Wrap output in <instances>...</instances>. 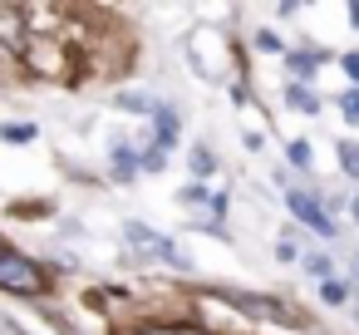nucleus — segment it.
<instances>
[{
  "mask_svg": "<svg viewBox=\"0 0 359 335\" xmlns=\"http://www.w3.org/2000/svg\"><path fill=\"white\" fill-rule=\"evenodd\" d=\"M0 286L15 291V296H35V291H45V276H40V266L25 261L20 251L0 247Z\"/></svg>",
  "mask_w": 359,
  "mask_h": 335,
  "instance_id": "obj_1",
  "label": "nucleus"
},
{
  "mask_svg": "<svg viewBox=\"0 0 359 335\" xmlns=\"http://www.w3.org/2000/svg\"><path fill=\"white\" fill-rule=\"evenodd\" d=\"M123 232H128V242H133L138 251H148V256H158V261H172V266H182V271H187V261L177 256V247H172L163 232H153V227H143V222H128Z\"/></svg>",
  "mask_w": 359,
  "mask_h": 335,
  "instance_id": "obj_2",
  "label": "nucleus"
},
{
  "mask_svg": "<svg viewBox=\"0 0 359 335\" xmlns=\"http://www.w3.org/2000/svg\"><path fill=\"white\" fill-rule=\"evenodd\" d=\"M285 207L310 227V232H320V237H334V222H330V212L310 197V192H285Z\"/></svg>",
  "mask_w": 359,
  "mask_h": 335,
  "instance_id": "obj_3",
  "label": "nucleus"
},
{
  "mask_svg": "<svg viewBox=\"0 0 359 335\" xmlns=\"http://www.w3.org/2000/svg\"><path fill=\"white\" fill-rule=\"evenodd\" d=\"M285 104H290V109H300V114H315V109H320V99H315L305 84H290V89H285Z\"/></svg>",
  "mask_w": 359,
  "mask_h": 335,
  "instance_id": "obj_4",
  "label": "nucleus"
},
{
  "mask_svg": "<svg viewBox=\"0 0 359 335\" xmlns=\"http://www.w3.org/2000/svg\"><path fill=\"white\" fill-rule=\"evenodd\" d=\"M153 119H158V143L168 148V143H172V133H177V119H172V109H158Z\"/></svg>",
  "mask_w": 359,
  "mask_h": 335,
  "instance_id": "obj_5",
  "label": "nucleus"
},
{
  "mask_svg": "<svg viewBox=\"0 0 359 335\" xmlns=\"http://www.w3.org/2000/svg\"><path fill=\"white\" fill-rule=\"evenodd\" d=\"M231 301H236V306H246L251 315H276V310H280L276 301H261V296H231Z\"/></svg>",
  "mask_w": 359,
  "mask_h": 335,
  "instance_id": "obj_6",
  "label": "nucleus"
},
{
  "mask_svg": "<svg viewBox=\"0 0 359 335\" xmlns=\"http://www.w3.org/2000/svg\"><path fill=\"white\" fill-rule=\"evenodd\" d=\"M339 168L349 178H359V143H339Z\"/></svg>",
  "mask_w": 359,
  "mask_h": 335,
  "instance_id": "obj_7",
  "label": "nucleus"
},
{
  "mask_svg": "<svg viewBox=\"0 0 359 335\" xmlns=\"http://www.w3.org/2000/svg\"><path fill=\"white\" fill-rule=\"evenodd\" d=\"M114 163H118V173H133V148L123 138H114Z\"/></svg>",
  "mask_w": 359,
  "mask_h": 335,
  "instance_id": "obj_8",
  "label": "nucleus"
},
{
  "mask_svg": "<svg viewBox=\"0 0 359 335\" xmlns=\"http://www.w3.org/2000/svg\"><path fill=\"white\" fill-rule=\"evenodd\" d=\"M138 163H143V168H148V173H158V168H163V163H168V148H163V143H153V148H148V153H143V158H138Z\"/></svg>",
  "mask_w": 359,
  "mask_h": 335,
  "instance_id": "obj_9",
  "label": "nucleus"
},
{
  "mask_svg": "<svg viewBox=\"0 0 359 335\" xmlns=\"http://www.w3.org/2000/svg\"><path fill=\"white\" fill-rule=\"evenodd\" d=\"M315 65H320V55H290V70H295V74H305V79H310V70H315Z\"/></svg>",
  "mask_w": 359,
  "mask_h": 335,
  "instance_id": "obj_10",
  "label": "nucleus"
},
{
  "mask_svg": "<svg viewBox=\"0 0 359 335\" xmlns=\"http://www.w3.org/2000/svg\"><path fill=\"white\" fill-rule=\"evenodd\" d=\"M339 109H344V119H349V124H359V89H349V94L339 99Z\"/></svg>",
  "mask_w": 359,
  "mask_h": 335,
  "instance_id": "obj_11",
  "label": "nucleus"
},
{
  "mask_svg": "<svg viewBox=\"0 0 359 335\" xmlns=\"http://www.w3.org/2000/svg\"><path fill=\"white\" fill-rule=\"evenodd\" d=\"M290 163L295 168H310V143H290Z\"/></svg>",
  "mask_w": 359,
  "mask_h": 335,
  "instance_id": "obj_12",
  "label": "nucleus"
},
{
  "mask_svg": "<svg viewBox=\"0 0 359 335\" xmlns=\"http://www.w3.org/2000/svg\"><path fill=\"white\" fill-rule=\"evenodd\" d=\"M344 296H349V291H344V281H325V301H330V306H339Z\"/></svg>",
  "mask_w": 359,
  "mask_h": 335,
  "instance_id": "obj_13",
  "label": "nucleus"
},
{
  "mask_svg": "<svg viewBox=\"0 0 359 335\" xmlns=\"http://www.w3.org/2000/svg\"><path fill=\"white\" fill-rule=\"evenodd\" d=\"M6 138H11V143H25V138H35V129H25V124H11V129H6Z\"/></svg>",
  "mask_w": 359,
  "mask_h": 335,
  "instance_id": "obj_14",
  "label": "nucleus"
},
{
  "mask_svg": "<svg viewBox=\"0 0 359 335\" xmlns=\"http://www.w3.org/2000/svg\"><path fill=\"white\" fill-rule=\"evenodd\" d=\"M256 50H266V55H276V50H280V40H276V35H266V30H261V35H256Z\"/></svg>",
  "mask_w": 359,
  "mask_h": 335,
  "instance_id": "obj_15",
  "label": "nucleus"
},
{
  "mask_svg": "<svg viewBox=\"0 0 359 335\" xmlns=\"http://www.w3.org/2000/svg\"><path fill=\"white\" fill-rule=\"evenodd\" d=\"M192 163H197V173H212V168H217V163H212V153H207V148H197V153H192Z\"/></svg>",
  "mask_w": 359,
  "mask_h": 335,
  "instance_id": "obj_16",
  "label": "nucleus"
},
{
  "mask_svg": "<svg viewBox=\"0 0 359 335\" xmlns=\"http://www.w3.org/2000/svg\"><path fill=\"white\" fill-rule=\"evenodd\" d=\"M305 271H315V276H330V261H325V256H305Z\"/></svg>",
  "mask_w": 359,
  "mask_h": 335,
  "instance_id": "obj_17",
  "label": "nucleus"
},
{
  "mask_svg": "<svg viewBox=\"0 0 359 335\" xmlns=\"http://www.w3.org/2000/svg\"><path fill=\"white\" fill-rule=\"evenodd\" d=\"M344 74H349V79L359 84V55H344Z\"/></svg>",
  "mask_w": 359,
  "mask_h": 335,
  "instance_id": "obj_18",
  "label": "nucleus"
},
{
  "mask_svg": "<svg viewBox=\"0 0 359 335\" xmlns=\"http://www.w3.org/2000/svg\"><path fill=\"white\" fill-rule=\"evenodd\" d=\"M0 330H6V335H25V330H20L15 320H0Z\"/></svg>",
  "mask_w": 359,
  "mask_h": 335,
  "instance_id": "obj_19",
  "label": "nucleus"
},
{
  "mask_svg": "<svg viewBox=\"0 0 359 335\" xmlns=\"http://www.w3.org/2000/svg\"><path fill=\"white\" fill-rule=\"evenodd\" d=\"M349 20H354V25H359V6H349Z\"/></svg>",
  "mask_w": 359,
  "mask_h": 335,
  "instance_id": "obj_20",
  "label": "nucleus"
},
{
  "mask_svg": "<svg viewBox=\"0 0 359 335\" xmlns=\"http://www.w3.org/2000/svg\"><path fill=\"white\" fill-rule=\"evenodd\" d=\"M354 217H359V197H354Z\"/></svg>",
  "mask_w": 359,
  "mask_h": 335,
  "instance_id": "obj_21",
  "label": "nucleus"
}]
</instances>
